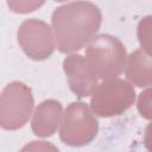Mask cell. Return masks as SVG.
Here are the masks:
<instances>
[{"label": "cell", "instance_id": "cell-1", "mask_svg": "<svg viewBox=\"0 0 152 152\" xmlns=\"http://www.w3.org/2000/svg\"><path fill=\"white\" fill-rule=\"evenodd\" d=\"M101 23V10L90 1L66 2L56 7L51 26L57 49L63 53L81 50L96 36Z\"/></svg>", "mask_w": 152, "mask_h": 152}, {"label": "cell", "instance_id": "cell-2", "mask_svg": "<svg viewBox=\"0 0 152 152\" xmlns=\"http://www.w3.org/2000/svg\"><path fill=\"white\" fill-rule=\"evenodd\" d=\"M127 51L121 40L102 33L93 38L86 50V59L97 80L116 78L126 68Z\"/></svg>", "mask_w": 152, "mask_h": 152}, {"label": "cell", "instance_id": "cell-3", "mask_svg": "<svg viewBox=\"0 0 152 152\" xmlns=\"http://www.w3.org/2000/svg\"><path fill=\"white\" fill-rule=\"evenodd\" d=\"M34 107V99L28 86L20 81L10 82L0 95V126L7 131L24 127Z\"/></svg>", "mask_w": 152, "mask_h": 152}, {"label": "cell", "instance_id": "cell-4", "mask_svg": "<svg viewBox=\"0 0 152 152\" xmlns=\"http://www.w3.org/2000/svg\"><path fill=\"white\" fill-rule=\"evenodd\" d=\"M135 101L133 86L125 80L113 78L97 84L90 99V108L95 115L112 118L124 114Z\"/></svg>", "mask_w": 152, "mask_h": 152}, {"label": "cell", "instance_id": "cell-5", "mask_svg": "<svg viewBox=\"0 0 152 152\" xmlns=\"http://www.w3.org/2000/svg\"><path fill=\"white\" fill-rule=\"evenodd\" d=\"M97 132L99 121L87 103L76 101L66 107L59 128V138L64 144L72 147L88 145Z\"/></svg>", "mask_w": 152, "mask_h": 152}, {"label": "cell", "instance_id": "cell-6", "mask_svg": "<svg viewBox=\"0 0 152 152\" xmlns=\"http://www.w3.org/2000/svg\"><path fill=\"white\" fill-rule=\"evenodd\" d=\"M17 38L24 53L33 61L49 58L56 49L52 28L40 19L31 18L24 20L18 28Z\"/></svg>", "mask_w": 152, "mask_h": 152}, {"label": "cell", "instance_id": "cell-7", "mask_svg": "<svg viewBox=\"0 0 152 152\" xmlns=\"http://www.w3.org/2000/svg\"><path fill=\"white\" fill-rule=\"evenodd\" d=\"M63 70L70 90L80 99L90 96L97 87V77L91 72L86 57L71 53L63 61Z\"/></svg>", "mask_w": 152, "mask_h": 152}, {"label": "cell", "instance_id": "cell-8", "mask_svg": "<svg viewBox=\"0 0 152 152\" xmlns=\"http://www.w3.org/2000/svg\"><path fill=\"white\" fill-rule=\"evenodd\" d=\"M63 106L59 101L49 99L40 102L32 116L31 129L34 135L49 138L53 135L62 124Z\"/></svg>", "mask_w": 152, "mask_h": 152}, {"label": "cell", "instance_id": "cell-9", "mask_svg": "<svg viewBox=\"0 0 152 152\" xmlns=\"http://www.w3.org/2000/svg\"><path fill=\"white\" fill-rule=\"evenodd\" d=\"M125 74L131 84L140 88L152 86V57L141 49L134 50L127 57Z\"/></svg>", "mask_w": 152, "mask_h": 152}, {"label": "cell", "instance_id": "cell-10", "mask_svg": "<svg viewBox=\"0 0 152 152\" xmlns=\"http://www.w3.org/2000/svg\"><path fill=\"white\" fill-rule=\"evenodd\" d=\"M137 37L141 50L152 57V15H146L139 20Z\"/></svg>", "mask_w": 152, "mask_h": 152}, {"label": "cell", "instance_id": "cell-11", "mask_svg": "<svg viewBox=\"0 0 152 152\" xmlns=\"http://www.w3.org/2000/svg\"><path fill=\"white\" fill-rule=\"evenodd\" d=\"M137 108L139 114L147 120L152 121V87L141 91L138 96Z\"/></svg>", "mask_w": 152, "mask_h": 152}, {"label": "cell", "instance_id": "cell-12", "mask_svg": "<svg viewBox=\"0 0 152 152\" xmlns=\"http://www.w3.org/2000/svg\"><path fill=\"white\" fill-rule=\"evenodd\" d=\"M19 152H59V150L49 141L32 140L24 145Z\"/></svg>", "mask_w": 152, "mask_h": 152}, {"label": "cell", "instance_id": "cell-13", "mask_svg": "<svg viewBox=\"0 0 152 152\" xmlns=\"http://www.w3.org/2000/svg\"><path fill=\"white\" fill-rule=\"evenodd\" d=\"M144 145L148 152H152V122L148 124L144 132Z\"/></svg>", "mask_w": 152, "mask_h": 152}]
</instances>
